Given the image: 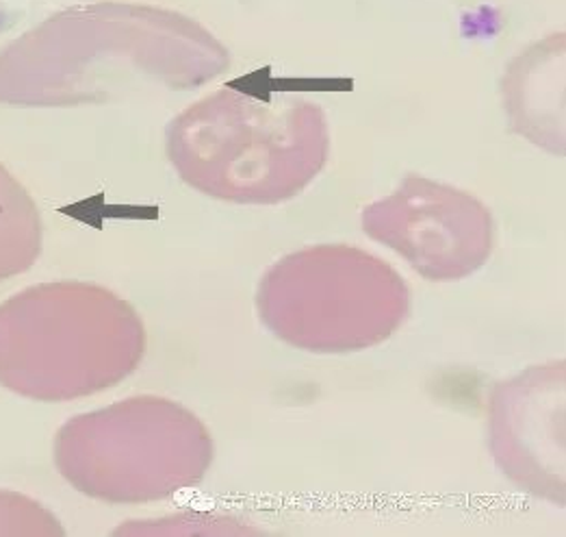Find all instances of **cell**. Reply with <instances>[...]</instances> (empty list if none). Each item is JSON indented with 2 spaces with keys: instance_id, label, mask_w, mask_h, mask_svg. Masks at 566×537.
Segmentation results:
<instances>
[{
  "instance_id": "6da1fadb",
  "label": "cell",
  "mask_w": 566,
  "mask_h": 537,
  "mask_svg": "<svg viewBox=\"0 0 566 537\" xmlns=\"http://www.w3.org/2000/svg\"><path fill=\"white\" fill-rule=\"evenodd\" d=\"M230 65L198 20L164 7L101 0L53 13L0 51V103H103L144 83L191 90Z\"/></svg>"
},
{
  "instance_id": "7a4b0ae2",
  "label": "cell",
  "mask_w": 566,
  "mask_h": 537,
  "mask_svg": "<svg viewBox=\"0 0 566 537\" xmlns=\"http://www.w3.org/2000/svg\"><path fill=\"white\" fill-rule=\"evenodd\" d=\"M166 140L180 179L237 205H279L297 196L331 153L324 112L291 92L222 87L171 120Z\"/></svg>"
},
{
  "instance_id": "3957f363",
  "label": "cell",
  "mask_w": 566,
  "mask_h": 537,
  "mask_svg": "<svg viewBox=\"0 0 566 537\" xmlns=\"http://www.w3.org/2000/svg\"><path fill=\"white\" fill-rule=\"evenodd\" d=\"M144 355L137 313L85 283L31 288L0 304V383L65 401L112 388Z\"/></svg>"
},
{
  "instance_id": "277c9868",
  "label": "cell",
  "mask_w": 566,
  "mask_h": 537,
  "mask_svg": "<svg viewBox=\"0 0 566 537\" xmlns=\"http://www.w3.org/2000/svg\"><path fill=\"white\" fill-rule=\"evenodd\" d=\"M261 318L284 342L345 353L387 340L408 313V290L382 259L349 246L293 252L263 279Z\"/></svg>"
},
{
  "instance_id": "5b68a950",
  "label": "cell",
  "mask_w": 566,
  "mask_h": 537,
  "mask_svg": "<svg viewBox=\"0 0 566 537\" xmlns=\"http://www.w3.org/2000/svg\"><path fill=\"white\" fill-rule=\"evenodd\" d=\"M61 437L96 444L126 455L81 466L63 477L78 489L96 473L85 492L90 496L122 503L153 500L178 492L205 475L211 462V440L193 414L164 399H133L109 410L85 414L67 422Z\"/></svg>"
},
{
  "instance_id": "8992f818",
  "label": "cell",
  "mask_w": 566,
  "mask_h": 537,
  "mask_svg": "<svg viewBox=\"0 0 566 537\" xmlns=\"http://www.w3.org/2000/svg\"><path fill=\"white\" fill-rule=\"evenodd\" d=\"M365 234L399 252L432 281L462 279L493 250V218L475 196L426 177H406L365 207Z\"/></svg>"
},
{
  "instance_id": "52a82bcc",
  "label": "cell",
  "mask_w": 566,
  "mask_h": 537,
  "mask_svg": "<svg viewBox=\"0 0 566 537\" xmlns=\"http://www.w3.org/2000/svg\"><path fill=\"white\" fill-rule=\"evenodd\" d=\"M565 363L530 370L493 396V451L518 485L563 505Z\"/></svg>"
},
{
  "instance_id": "ba28073f",
  "label": "cell",
  "mask_w": 566,
  "mask_h": 537,
  "mask_svg": "<svg viewBox=\"0 0 566 537\" xmlns=\"http://www.w3.org/2000/svg\"><path fill=\"white\" fill-rule=\"evenodd\" d=\"M510 128L532 144L565 155V33L549 35L510 61L504 74Z\"/></svg>"
},
{
  "instance_id": "9c48e42d",
  "label": "cell",
  "mask_w": 566,
  "mask_h": 537,
  "mask_svg": "<svg viewBox=\"0 0 566 537\" xmlns=\"http://www.w3.org/2000/svg\"><path fill=\"white\" fill-rule=\"evenodd\" d=\"M42 248V218L27 187L0 164V281L33 266Z\"/></svg>"
}]
</instances>
